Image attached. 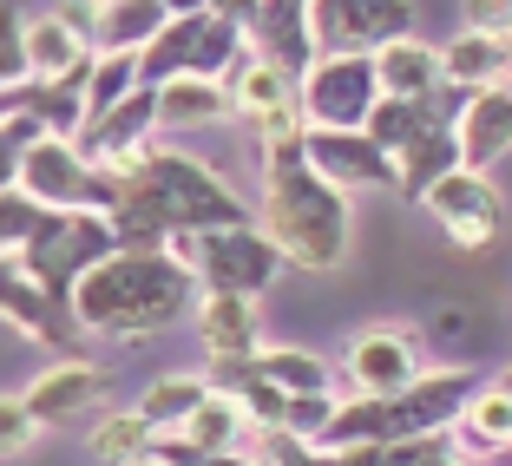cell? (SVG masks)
I'll use <instances>...</instances> for the list:
<instances>
[{"label":"cell","mask_w":512,"mask_h":466,"mask_svg":"<svg viewBox=\"0 0 512 466\" xmlns=\"http://www.w3.org/2000/svg\"><path fill=\"white\" fill-rule=\"evenodd\" d=\"M263 151V191H256V230L276 243L283 270H342L355 250V204L329 178L309 171L302 138H276Z\"/></svg>","instance_id":"1"},{"label":"cell","mask_w":512,"mask_h":466,"mask_svg":"<svg viewBox=\"0 0 512 466\" xmlns=\"http://www.w3.org/2000/svg\"><path fill=\"white\" fill-rule=\"evenodd\" d=\"M191 309H197V276L191 263H178L165 250H151V256L112 250L73 283L79 335L145 342V335H165L171 322H191Z\"/></svg>","instance_id":"2"},{"label":"cell","mask_w":512,"mask_h":466,"mask_svg":"<svg viewBox=\"0 0 512 466\" xmlns=\"http://www.w3.org/2000/svg\"><path fill=\"white\" fill-rule=\"evenodd\" d=\"M480 388L473 368H421L401 394H348L335 401L329 427L316 434V453H342V447H388V440H427L447 434L460 421L467 394Z\"/></svg>","instance_id":"3"},{"label":"cell","mask_w":512,"mask_h":466,"mask_svg":"<svg viewBox=\"0 0 512 466\" xmlns=\"http://www.w3.org/2000/svg\"><path fill=\"white\" fill-rule=\"evenodd\" d=\"M453 106H460V99L440 86L434 99H381L375 119H368V138H375L381 158H388L401 204H421L427 184L460 165V151H453Z\"/></svg>","instance_id":"4"},{"label":"cell","mask_w":512,"mask_h":466,"mask_svg":"<svg viewBox=\"0 0 512 466\" xmlns=\"http://www.w3.org/2000/svg\"><path fill=\"white\" fill-rule=\"evenodd\" d=\"M250 53L243 40V20H224V14H184V20H165L158 40L138 53V79L145 86H165V79H230V66Z\"/></svg>","instance_id":"5"},{"label":"cell","mask_w":512,"mask_h":466,"mask_svg":"<svg viewBox=\"0 0 512 466\" xmlns=\"http://www.w3.org/2000/svg\"><path fill=\"white\" fill-rule=\"evenodd\" d=\"M99 256H112V224L99 211H40V224L27 230V243H20L14 263L53 302L73 309V283L99 263Z\"/></svg>","instance_id":"6"},{"label":"cell","mask_w":512,"mask_h":466,"mask_svg":"<svg viewBox=\"0 0 512 466\" xmlns=\"http://www.w3.org/2000/svg\"><path fill=\"white\" fill-rule=\"evenodd\" d=\"M165 256L191 263L197 289H217V296H256L283 276V256L256 224H230V230H204V237H171Z\"/></svg>","instance_id":"7"},{"label":"cell","mask_w":512,"mask_h":466,"mask_svg":"<svg viewBox=\"0 0 512 466\" xmlns=\"http://www.w3.org/2000/svg\"><path fill=\"white\" fill-rule=\"evenodd\" d=\"M381 106L375 60L368 53H309L296 73V112L309 132H368Z\"/></svg>","instance_id":"8"},{"label":"cell","mask_w":512,"mask_h":466,"mask_svg":"<svg viewBox=\"0 0 512 466\" xmlns=\"http://www.w3.org/2000/svg\"><path fill=\"white\" fill-rule=\"evenodd\" d=\"M421 211L447 230V243L460 256L493 250L499 230H506V197H499V184L486 178V171H467V165H453L447 178L427 184V191H421Z\"/></svg>","instance_id":"9"},{"label":"cell","mask_w":512,"mask_h":466,"mask_svg":"<svg viewBox=\"0 0 512 466\" xmlns=\"http://www.w3.org/2000/svg\"><path fill=\"white\" fill-rule=\"evenodd\" d=\"M20 191L40 204V211H99L106 217L112 184L92 171V158L73 145V138H33L27 158H20Z\"/></svg>","instance_id":"10"},{"label":"cell","mask_w":512,"mask_h":466,"mask_svg":"<svg viewBox=\"0 0 512 466\" xmlns=\"http://www.w3.org/2000/svg\"><path fill=\"white\" fill-rule=\"evenodd\" d=\"M414 33V0H309V53H381Z\"/></svg>","instance_id":"11"},{"label":"cell","mask_w":512,"mask_h":466,"mask_svg":"<svg viewBox=\"0 0 512 466\" xmlns=\"http://www.w3.org/2000/svg\"><path fill=\"white\" fill-rule=\"evenodd\" d=\"M421 368V342L407 329H355L342 348V375L355 394H401Z\"/></svg>","instance_id":"12"},{"label":"cell","mask_w":512,"mask_h":466,"mask_svg":"<svg viewBox=\"0 0 512 466\" xmlns=\"http://www.w3.org/2000/svg\"><path fill=\"white\" fill-rule=\"evenodd\" d=\"M453 151H460L467 171H493L512 151V79L460 92V106H453Z\"/></svg>","instance_id":"13"},{"label":"cell","mask_w":512,"mask_h":466,"mask_svg":"<svg viewBox=\"0 0 512 466\" xmlns=\"http://www.w3.org/2000/svg\"><path fill=\"white\" fill-rule=\"evenodd\" d=\"M0 322H7V329H20L27 342H40V348H60V355H73V342H79L73 309L46 296V289L20 270L14 256L0 263Z\"/></svg>","instance_id":"14"},{"label":"cell","mask_w":512,"mask_h":466,"mask_svg":"<svg viewBox=\"0 0 512 466\" xmlns=\"http://www.w3.org/2000/svg\"><path fill=\"white\" fill-rule=\"evenodd\" d=\"M302 158H309L316 178H329L348 197L355 191H394V171L368 132H302Z\"/></svg>","instance_id":"15"},{"label":"cell","mask_w":512,"mask_h":466,"mask_svg":"<svg viewBox=\"0 0 512 466\" xmlns=\"http://www.w3.org/2000/svg\"><path fill=\"white\" fill-rule=\"evenodd\" d=\"M106 394H112V375L99 368V361L60 355L46 375H33V388L20 394V401H27V414H33L40 427H60V421H73V414H92Z\"/></svg>","instance_id":"16"},{"label":"cell","mask_w":512,"mask_h":466,"mask_svg":"<svg viewBox=\"0 0 512 466\" xmlns=\"http://www.w3.org/2000/svg\"><path fill=\"white\" fill-rule=\"evenodd\" d=\"M191 329H197V342H204L211 361H250L256 348H263V309H256V296H217V289H197Z\"/></svg>","instance_id":"17"},{"label":"cell","mask_w":512,"mask_h":466,"mask_svg":"<svg viewBox=\"0 0 512 466\" xmlns=\"http://www.w3.org/2000/svg\"><path fill=\"white\" fill-rule=\"evenodd\" d=\"M243 40H250L256 60L302 73L309 66V0H256L250 20H243Z\"/></svg>","instance_id":"18"},{"label":"cell","mask_w":512,"mask_h":466,"mask_svg":"<svg viewBox=\"0 0 512 466\" xmlns=\"http://www.w3.org/2000/svg\"><path fill=\"white\" fill-rule=\"evenodd\" d=\"M151 138H158V99H151V86H138L132 99H119L112 112L86 119V132H79V151H86L92 165H112V158H125V151L151 145Z\"/></svg>","instance_id":"19"},{"label":"cell","mask_w":512,"mask_h":466,"mask_svg":"<svg viewBox=\"0 0 512 466\" xmlns=\"http://www.w3.org/2000/svg\"><path fill=\"white\" fill-rule=\"evenodd\" d=\"M151 99H158V132H204V125L237 119L224 79H165L151 86Z\"/></svg>","instance_id":"20"},{"label":"cell","mask_w":512,"mask_h":466,"mask_svg":"<svg viewBox=\"0 0 512 466\" xmlns=\"http://www.w3.org/2000/svg\"><path fill=\"white\" fill-rule=\"evenodd\" d=\"M375 60V86L381 99H434L440 92V46H427L421 33H407V40H388Z\"/></svg>","instance_id":"21"},{"label":"cell","mask_w":512,"mask_h":466,"mask_svg":"<svg viewBox=\"0 0 512 466\" xmlns=\"http://www.w3.org/2000/svg\"><path fill=\"white\" fill-rule=\"evenodd\" d=\"M493 79H512V60H506V40H499V33L460 27L440 46V86L447 92H480V86H493Z\"/></svg>","instance_id":"22"},{"label":"cell","mask_w":512,"mask_h":466,"mask_svg":"<svg viewBox=\"0 0 512 466\" xmlns=\"http://www.w3.org/2000/svg\"><path fill=\"white\" fill-rule=\"evenodd\" d=\"M453 447L473 453V460H486V453H506L512 440V394L499 388V381H480V388L467 394V407H460V421L447 427Z\"/></svg>","instance_id":"23"},{"label":"cell","mask_w":512,"mask_h":466,"mask_svg":"<svg viewBox=\"0 0 512 466\" xmlns=\"http://www.w3.org/2000/svg\"><path fill=\"white\" fill-rule=\"evenodd\" d=\"M316 466H486V460L460 453L453 434H427V440H388V447H342L322 453Z\"/></svg>","instance_id":"24"},{"label":"cell","mask_w":512,"mask_h":466,"mask_svg":"<svg viewBox=\"0 0 512 466\" xmlns=\"http://www.w3.org/2000/svg\"><path fill=\"white\" fill-rule=\"evenodd\" d=\"M27 119L40 125L46 138H73L79 145V132H86V66L66 73V79H33L27 86Z\"/></svg>","instance_id":"25"},{"label":"cell","mask_w":512,"mask_h":466,"mask_svg":"<svg viewBox=\"0 0 512 466\" xmlns=\"http://www.w3.org/2000/svg\"><path fill=\"white\" fill-rule=\"evenodd\" d=\"M165 27V7L158 0H99V20H92V53H145Z\"/></svg>","instance_id":"26"},{"label":"cell","mask_w":512,"mask_h":466,"mask_svg":"<svg viewBox=\"0 0 512 466\" xmlns=\"http://www.w3.org/2000/svg\"><path fill=\"white\" fill-rule=\"evenodd\" d=\"M86 60H92V46L79 40L60 14H33L27 20V73L33 79H66V73H79Z\"/></svg>","instance_id":"27"},{"label":"cell","mask_w":512,"mask_h":466,"mask_svg":"<svg viewBox=\"0 0 512 466\" xmlns=\"http://www.w3.org/2000/svg\"><path fill=\"white\" fill-rule=\"evenodd\" d=\"M243 427L250 421H243V407L230 401V394H204V401L184 414V427H171V434H178L191 453H230L243 440Z\"/></svg>","instance_id":"28"},{"label":"cell","mask_w":512,"mask_h":466,"mask_svg":"<svg viewBox=\"0 0 512 466\" xmlns=\"http://www.w3.org/2000/svg\"><path fill=\"white\" fill-rule=\"evenodd\" d=\"M145 447H151V427H145L138 407H125V414H99L92 434H86V453L99 466H138V460H145Z\"/></svg>","instance_id":"29"},{"label":"cell","mask_w":512,"mask_h":466,"mask_svg":"<svg viewBox=\"0 0 512 466\" xmlns=\"http://www.w3.org/2000/svg\"><path fill=\"white\" fill-rule=\"evenodd\" d=\"M256 375L283 394H329V361L309 355V348H256Z\"/></svg>","instance_id":"30"},{"label":"cell","mask_w":512,"mask_h":466,"mask_svg":"<svg viewBox=\"0 0 512 466\" xmlns=\"http://www.w3.org/2000/svg\"><path fill=\"white\" fill-rule=\"evenodd\" d=\"M204 394H211V381H204V375H158L145 388V401H138V414H145L151 434H171V427H184V414H191Z\"/></svg>","instance_id":"31"},{"label":"cell","mask_w":512,"mask_h":466,"mask_svg":"<svg viewBox=\"0 0 512 466\" xmlns=\"http://www.w3.org/2000/svg\"><path fill=\"white\" fill-rule=\"evenodd\" d=\"M138 86H145V79H138V53H92L86 60V119L112 112L119 99H132Z\"/></svg>","instance_id":"32"},{"label":"cell","mask_w":512,"mask_h":466,"mask_svg":"<svg viewBox=\"0 0 512 466\" xmlns=\"http://www.w3.org/2000/svg\"><path fill=\"white\" fill-rule=\"evenodd\" d=\"M27 14L14 0H0V92L7 86H27Z\"/></svg>","instance_id":"33"},{"label":"cell","mask_w":512,"mask_h":466,"mask_svg":"<svg viewBox=\"0 0 512 466\" xmlns=\"http://www.w3.org/2000/svg\"><path fill=\"white\" fill-rule=\"evenodd\" d=\"M33 138H40V125L27 112H7L0 119V191H20V158H27Z\"/></svg>","instance_id":"34"},{"label":"cell","mask_w":512,"mask_h":466,"mask_svg":"<svg viewBox=\"0 0 512 466\" xmlns=\"http://www.w3.org/2000/svg\"><path fill=\"white\" fill-rule=\"evenodd\" d=\"M40 434L46 427L27 414V401H20V394H0V460H20Z\"/></svg>","instance_id":"35"},{"label":"cell","mask_w":512,"mask_h":466,"mask_svg":"<svg viewBox=\"0 0 512 466\" xmlns=\"http://www.w3.org/2000/svg\"><path fill=\"white\" fill-rule=\"evenodd\" d=\"M33 224H40V204H33L27 191H0V263L20 256V243H27Z\"/></svg>","instance_id":"36"},{"label":"cell","mask_w":512,"mask_h":466,"mask_svg":"<svg viewBox=\"0 0 512 466\" xmlns=\"http://www.w3.org/2000/svg\"><path fill=\"white\" fill-rule=\"evenodd\" d=\"M322 453L309 447V440H296V434H283V427H276V434H263L256 440V453H250V466H316Z\"/></svg>","instance_id":"37"},{"label":"cell","mask_w":512,"mask_h":466,"mask_svg":"<svg viewBox=\"0 0 512 466\" xmlns=\"http://www.w3.org/2000/svg\"><path fill=\"white\" fill-rule=\"evenodd\" d=\"M460 27H473V33H506L512 27V0H460Z\"/></svg>","instance_id":"38"},{"label":"cell","mask_w":512,"mask_h":466,"mask_svg":"<svg viewBox=\"0 0 512 466\" xmlns=\"http://www.w3.org/2000/svg\"><path fill=\"white\" fill-rule=\"evenodd\" d=\"M191 466H250V453L230 447V453H204V460H191Z\"/></svg>","instance_id":"39"},{"label":"cell","mask_w":512,"mask_h":466,"mask_svg":"<svg viewBox=\"0 0 512 466\" xmlns=\"http://www.w3.org/2000/svg\"><path fill=\"white\" fill-rule=\"evenodd\" d=\"M165 7V20H184V14H204V0H158Z\"/></svg>","instance_id":"40"},{"label":"cell","mask_w":512,"mask_h":466,"mask_svg":"<svg viewBox=\"0 0 512 466\" xmlns=\"http://www.w3.org/2000/svg\"><path fill=\"white\" fill-rule=\"evenodd\" d=\"M499 40H506V60H512V27H506V33H499Z\"/></svg>","instance_id":"41"},{"label":"cell","mask_w":512,"mask_h":466,"mask_svg":"<svg viewBox=\"0 0 512 466\" xmlns=\"http://www.w3.org/2000/svg\"><path fill=\"white\" fill-rule=\"evenodd\" d=\"M499 388H506V394H512V368H506V375H499Z\"/></svg>","instance_id":"42"},{"label":"cell","mask_w":512,"mask_h":466,"mask_svg":"<svg viewBox=\"0 0 512 466\" xmlns=\"http://www.w3.org/2000/svg\"><path fill=\"white\" fill-rule=\"evenodd\" d=\"M506 453H512V440H506Z\"/></svg>","instance_id":"43"},{"label":"cell","mask_w":512,"mask_h":466,"mask_svg":"<svg viewBox=\"0 0 512 466\" xmlns=\"http://www.w3.org/2000/svg\"><path fill=\"white\" fill-rule=\"evenodd\" d=\"M138 466H145V460H138Z\"/></svg>","instance_id":"44"}]
</instances>
